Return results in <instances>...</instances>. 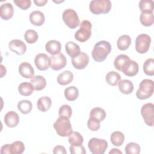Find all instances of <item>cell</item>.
Listing matches in <instances>:
<instances>
[{
  "instance_id": "6da1fadb",
  "label": "cell",
  "mask_w": 154,
  "mask_h": 154,
  "mask_svg": "<svg viewBox=\"0 0 154 154\" xmlns=\"http://www.w3.org/2000/svg\"><path fill=\"white\" fill-rule=\"evenodd\" d=\"M111 51V45L106 40H101L95 44L91 52L93 60L97 62L104 61Z\"/></svg>"
},
{
  "instance_id": "7a4b0ae2",
  "label": "cell",
  "mask_w": 154,
  "mask_h": 154,
  "mask_svg": "<svg viewBox=\"0 0 154 154\" xmlns=\"http://www.w3.org/2000/svg\"><path fill=\"white\" fill-rule=\"evenodd\" d=\"M57 134L63 137L69 136L72 132V127L69 119L59 117L53 124Z\"/></svg>"
},
{
  "instance_id": "3957f363",
  "label": "cell",
  "mask_w": 154,
  "mask_h": 154,
  "mask_svg": "<svg viewBox=\"0 0 154 154\" xmlns=\"http://www.w3.org/2000/svg\"><path fill=\"white\" fill-rule=\"evenodd\" d=\"M153 81L149 79H144L139 84V88L136 92V96L140 100L149 98L153 93Z\"/></svg>"
},
{
  "instance_id": "277c9868",
  "label": "cell",
  "mask_w": 154,
  "mask_h": 154,
  "mask_svg": "<svg viewBox=\"0 0 154 154\" xmlns=\"http://www.w3.org/2000/svg\"><path fill=\"white\" fill-rule=\"evenodd\" d=\"M90 11L94 14L108 13L111 8L109 0H93L89 4Z\"/></svg>"
},
{
  "instance_id": "5b68a950",
  "label": "cell",
  "mask_w": 154,
  "mask_h": 154,
  "mask_svg": "<svg viewBox=\"0 0 154 154\" xmlns=\"http://www.w3.org/2000/svg\"><path fill=\"white\" fill-rule=\"evenodd\" d=\"M91 23L89 20H83L80 24L79 29L75 34V39L80 42L87 41L91 35Z\"/></svg>"
},
{
  "instance_id": "8992f818",
  "label": "cell",
  "mask_w": 154,
  "mask_h": 154,
  "mask_svg": "<svg viewBox=\"0 0 154 154\" xmlns=\"http://www.w3.org/2000/svg\"><path fill=\"white\" fill-rule=\"evenodd\" d=\"M62 18L65 24L70 29H75L80 24L78 15L73 9H66L63 13Z\"/></svg>"
},
{
  "instance_id": "52a82bcc",
  "label": "cell",
  "mask_w": 154,
  "mask_h": 154,
  "mask_svg": "<svg viewBox=\"0 0 154 154\" xmlns=\"http://www.w3.org/2000/svg\"><path fill=\"white\" fill-rule=\"evenodd\" d=\"M108 142L104 139L91 138L88 143L90 151L93 154H103L108 147Z\"/></svg>"
},
{
  "instance_id": "ba28073f",
  "label": "cell",
  "mask_w": 154,
  "mask_h": 154,
  "mask_svg": "<svg viewBox=\"0 0 154 154\" xmlns=\"http://www.w3.org/2000/svg\"><path fill=\"white\" fill-rule=\"evenodd\" d=\"M151 37L146 34L138 35L135 40V49L139 54H143L147 52L150 48Z\"/></svg>"
},
{
  "instance_id": "9c48e42d",
  "label": "cell",
  "mask_w": 154,
  "mask_h": 154,
  "mask_svg": "<svg viewBox=\"0 0 154 154\" xmlns=\"http://www.w3.org/2000/svg\"><path fill=\"white\" fill-rule=\"evenodd\" d=\"M25 150V145L21 141H16L11 144H6L1 148V154H22Z\"/></svg>"
},
{
  "instance_id": "30bf717a",
  "label": "cell",
  "mask_w": 154,
  "mask_h": 154,
  "mask_svg": "<svg viewBox=\"0 0 154 154\" xmlns=\"http://www.w3.org/2000/svg\"><path fill=\"white\" fill-rule=\"evenodd\" d=\"M141 114L146 124L152 127L154 122V105L153 103H147L143 105L141 109Z\"/></svg>"
},
{
  "instance_id": "8fae6325",
  "label": "cell",
  "mask_w": 154,
  "mask_h": 154,
  "mask_svg": "<svg viewBox=\"0 0 154 154\" xmlns=\"http://www.w3.org/2000/svg\"><path fill=\"white\" fill-rule=\"evenodd\" d=\"M67 63V60L64 55L59 53L50 57V67L54 70H60L64 68Z\"/></svg>"
},
{
  "instance_id": "7c38bea8",
  "label": "cell",
  "mask_w": 154,
  "mask_h": 154,
  "mask_svg": "<svg viewBox=\"0 0 154 154\" xmlns=\"http://www.w3.org/2000/svg\"><path fill=\"white\" fill-rule=\"evenodd\" d=\"M72 64L73 66L78 70H82L85 69L89 63V57L88 55L84 52H81L80 54L75 57L72 58L71 59Z\"/></svg>"
},
{
  "instance_id": "4fadbf2b",
  "label": "cell",
  "mask_w": 154,
  "mask_h": 154,
  "mask_svg": "<svg viewBox=\"0 0 154 154\" xmlns=\"http://www.w3.org/2000/svg\"><path fill=\"white\" fill-rule=\"evenodd\" d=\"M34 63L39 70H46L50 67V57L43 53L38 54L35 57Z\"/></svg>"
},
{
  "instance_id": "5bb4252c",
  "label": "cell",
  "mask_w": 154,
  "mask_h": 154,
  "mask_svg": "<svg viewBox=\"0 0 154 154\" xmlns=\"http://www.w3.org/2000/svg\"><path fill=\"white\" fill-rule=\"evenodd\" d=\"M8 48L18 55H23L26 51V46L24 42L20 40L14 39L8 43Z\"/></svg>"
},
{
  "instance_id": "9a60e30c",
  "label": "cell",
  "mask_w": 154,
  "mask_h": 154,
  "mask_svg": "<svg viewBox=\"0 0 154 154\" xmlns=\"http://www.w3.org/2000/svg\"><path fill=\"white\" fill-rule=\"evenodd\" d=\"M20 75L25 78H32L34 75V70L28 62H22L18 68Z\"/></svg>"
},
{
  "instance_id": "2e32d148",
  "label": "cell",
  "mask_w": 154,
  "mask_h": 154,
  "mask_svg": "<svg viewBox=\"0 0 154 154\" xmlns=\"http://www.w3.org/2000/svg\"><path fill=\"white\" fill-rule=\"evenodd\" d=\"M4 121L7 126L9 128H14L19 122V116L15 111H8L4 116Z\"/></svg>"
},
{
  "instance_id": "e0dca14e",
  "label": "cell",
  "mask_w": 154,
  "mask_h": 154,
  "mask_svg": "<svg viewBox=\"0 0 154 154\" xmlns=\"http://www.w3.org/2000/svg\"><path fill=\"white\" fill-rule=\"evenodd\" d=\"M14 14V8L11 3L5 2L2 4L0 7L1 17L5 20L11 19Z\"/></svg>"
},
{
  "instance_id": "ac0fdd59",
  "label": "cell",
  "mask_w": 154,
  "mask_h": 154,
  "mask_svg": "<svg viewBox=\"0 0 154 154\" xmlns=\"http://www.w3.org/2000/svg\"><path fill=\"white\" fill-rule=\"evenodd\" d=\"M45 49L51 55H55L60 53L61 50V44L58 40H49L46 43Z\"/></svg>"
},
{
  "instance_id": "d6986e66",
  "label": "cell",
  "mask_w": 154,
  "mask_h": 154,
  "mask_svg": "<svg viewBox=\"0 0 154 154\" xmlns=\"http://www.w3.org/2000/svg\"><path fill=\"white\" fill-rule=\"evenodd\" d=\"M29 20L31 23L35 26L42 25L45 20L44 14L39 10H35L31 12L29 15Z\"/></svg>"
},
{
  "instance_id": "ffe728a7",
  "label": "cell",
  "mask_w": 154,
  "mask_h": 154,
  "mask_svg": "<svg viewBox=\"0 0 154 154\" xmlns=\"http://www.w3.org/2000/svg\"><path fill=\"white\" fill-rule=\"evenodd\" d=\"M139 70V66L138 63L134 61L131 60L128 63V64L125 67V68L122 71L125 75L128 76H134L136 75Z\"/></svg>"
},
{
  "instance_id": "44dd1931",
  "label": "cell",
  "mask_w": 154,
  "mask_h": 154,
  "mask_svg": "<svg viewBox=\"0 0 154 154\" xmlns=\"http://www.w3.org/2000/svg\"><path fill=\"white\" fill-rule=\"evenodd\" d=\"M65 49L67 54L71 57L75 58L81 53V49L78 45L73 42L69 41L66 43Z\"/></svg>"
},
{
  "instance_id": "7402d4cb",
  "label": "cell",
  "mask_w": 154,
  "mask_h": 154,
  "mask_svg": "<svg viewBox=\"0 0 154 154\" xmlns=\"http://www.w3.org/2000/svg\"><path fill=\"white\" fill-rule=\"evenodd\" d=\"M129 57L125 54H120L117 55L114 61V66L116 69L122 71L125 67L130 61Z\"/></svg>"
},
{
  "instance_id": "603a6c76",
  "label": "cell",
  "mask_w": 154,
  "mask_h": 154,
  "mask_svg": "<svg viewBox=\"0 0 154 154\" xmlns=\"http://www.w3.org/2000/svg\"><path fill=\"white\" fill-rule=\"evenodd\" d=\"M73 79V74L69 70H64L60 73L57 78V81L60 85H66L70 84Z\"/></svg>"
},
{
  "instance_id": "cb8c5ba5",
  "label": "cell",
  "mask_w": 154,
  "mask_h": 154,
  "mask_svg": "<svg viewBox=\"0 0 154 154\" xmlns=\"http://www.w3.org/2000/svg\"><path fill=\"white\" fill-rule=\"evenodd\" d=\"M30 82L32 85L34 89L36 91L43 90L46 85V81L45 78L41 75L34 76L31 78Z\"/></svg>"
},
{
  "instance_id": "d4e9b609",
  "label": "cell",
  "mask_w": 154,
  "mask_h": 154,
  "mask_svg": "<svg viewBox=\"0 0 154 154\" xmlns=\"http://www.w3.org/2000/svg\"><path fill=\"white\" fill-rule=\"evenodd\" d=\"M106 116V112L103 108L100 107H95L90 111L89 118L100 122L105 119Z\"/></svg>"
},
{
  "instance_id": "484cf974",
  "label": "cell",
  "mask_w": 154,
  "mask_h": 154,
  "mask_svg": "<svg viewBox=\"0 0 154 154\" xmlns=\"http://www.w3.org/2000/svg\"><path fill=\"white\" fill-rule=\"evenodd\" d=\"M118 85L120 91L125 94H129L133 91L134 85L132 81L129 79L120 80L118 83Z\"/></svg>"
},
{
  "instance_id": "4316f807",
  "label": "cell",
  "mask_w": 154,
  "mask_h": 154,
  "mask_svg": "<svg viewBox=\"0 0 154 154\" xmlns=\"http://www.w3.org/2000/svg\"><path fill=\"white\" fill-rule=\"evenodd\" d=\"M52 101L49 97L43 96L40 97L37 102V109L42 112H46L51 106Z\"/></svg>"
},
{
  "instance_id": "83f0119b",
  "label": "cell",
  "mask_w": 154,
  "mask_h": 154,
  "mask_svg": "<svg viewBox=\"0 0 154 154\" xmlns=\"http://www.w3.org/2000/svg\"><path fill=\"white\" fill-rule=\"evenodd\" d=\"M131 43V38L128 35H122L120 36L117 41V46L119 50H126Z\"/></svg>"
},
{
  "instance_id": "f1b7e54d",
  "label": "cell",
  "mask_w": 154,
  "mask_h": 154,
  "mask_svg": "<svg viewBox=\"0 0 154 154\" xmlns=\"http://www.w3.org/2000/svg\"><path fill=\"white\" fill-rule=\"evenodd\" d=\"M69 143L73 146H79L82 145L84 142V138L78 132H72L68 138Z\"/></svg>"
},
{
  "instance_id": "f546056e",
  "label": "cell",
  "mask_w": 154,
  "mask_h": 154,
  "mask_svg": "<svg viewBox=\"0 0 154 154\" xmlns=\"http://www.w3.org/2000/svg\"><path fill=\"white\" fill-rule=\"evenodd\" d=\"M140 20L141 23L144 26H152L154 21L153 12H141Z\"/></svg>"
},
{
  "instance_id": "4dcf8cb0",
  "label": "cell",
  "mask_w": 154,
  "mask_h": 154,
  "mask_svg": "<svg viewBox=\"0 0 154 154\" xmlns=\"http://www.w3.org/2000/svg\"><path fill=\"white\" fill-rule=\"evenodd\" d=\"M34 90V87L31 82H22L18 87L19 93L24 96H28L31 95L32 93Z\"/></svg>"
},
{
  "instance_id": "1f68e13d",
  "label": "cell",
  "mask_w": 154,
  "mask_h": 154,
  "mask_svg": "<svg viewBox=\"0 0 154 154\" xmlns=\"http://www.w3.org/2000/svg\"><path fill=\"white\" fill-rule=\"evenodd\" d=\"M105 79L106 82L109 85L112 86H116L121 80V76L117 72L111 71L106 75Z\"/></svg>"
},
{
  "instance_id": "d6a6232c",
  "label": "cell",
  "mask_w": 154,
  "mask_h": 154,
  "mask_svg": "<svg viewBox=\"0 0 154 154\" xmlns=\"http://www.w3.org/2000/svg\"><path fill=\"white\" fill-rule=\"evenodd\" d=\"M79 96V90L75 86H70L64 90V96L69 101L76 100Z\"/></svg>"
},
{
  "instance_id": "836d02e7",
  "label": "cell",
  "mask_w": 154,
  "mask_h": 154,
  "mask_svg": "<svg viewBox=\"0 0 154 154\" xmlns=\"http://www.w3.org/2000/svg\"><path fill=\"white\" fill-rule=\"evenodd\" d=\"M125 140L124 134L120 131L113 132L110 137L111 143L115 146H120L123 144Z\"/></svg>"
},
{
  "instance_id": "e575fe53",
  "label": "cell",
  "mask_w": 154,
  "mask_h": 154,
  "mask_svg": "<svg viewBox=\"0 0 154 154\" xmlns=\"http://www.w3.org/2000/svg\"><path fill=\"white\" fill-rule=\"evenodd\" d=\"M17 108L23 114H28L32 108V104L30 100H22L17 103Z\"/></svg>"
},
{
  "instance_id": "d590c367",
  "label": "cell",
  "mask_w": 154,
  "mask_h": 154,
  "mask_svg": "<svg viewBox=\"0 0 154 154\" xmlns=\"http://www.w3.org/2000/svg\"><path fill=\"white\" fill-rule=\"evenodd\" d=\"M139 8L141 12H153L154 2L152 0H141L139 2Z\"/></svg>"
},
{
  "instance_id": "8d00e7d4",
  "label": "cell",
  "mask_w": 154,
  "mask_h": 154,
  "mask_svg": "<svg viewBox=\"0 0 154 154\" xmlns=\"http://www.w3.org/2000/svg\"><path fill=\"white\" fill-rule=\"evenodd\" d=\"M143 69L146 75L153 76L154 75V60L153 58L147 59L143 64Z\"/></svg>"
},
{
  "instance_id": "74e56055",
  "label": "cell",
  "mask_w": 154,
  "mask_h": 154,
  "mask_svg": "<svg viewBox=\"0 0 154 154\" xmlns=\"http://www.w3.org/2000/svg\"><path fill=\"white\" fill-rule=\"evenodd\" d=\"M38 35L37 32L34 30L29 29L26 30L24 34V38L26 42L29 44H32L36 42L38 40Z\"/></svg>"
},
{
  "instance_id": "f35d334b",
  "label": "cell",
  "mask_w": 154,
  "mask_h": 154,
  "mask_svg": "<svg viewBox=\"0 0 154 154\" xmlns=\"http://www.w3.org/2000/svg\"><path fill=\"white\" fill-rule=\"evenodd\" d=\"M140 146L134 142L129 143L126 144L125 150L126 154H138L140 153Z\"/></svg>"
},
{
  "instance_id": "ab89813d",
  "label": "cell",
  "mask_w": 154,
  "mask_h": 154,
  "mask_svg": "<svg viewBox=\"0 0 154 154\" xmlns=\"http://www.w3.org/2000/svg\"><path fill=\"white\" fill-rule=\"evenodd\" d=\"M72 114V109L69 105H63L60 106L58 111L59 117L70 119Z\"/></svg>"
},
{
  "instance_id": "60d3db41",
  "label": "cell",
  "mask_w": 154,
  "mask_h": 154,
  "mask_svg": "<svg viewBox=\"0 0 154 154\" xmlns=\"http://www.w3.org/2000/svg\"><path fill=\"white\" fill-rule=\"evenodd\" d=\"M14 3L22 10H27L31 5V1L30 0H14Z\"/></svg>"
},
{
  "instance_id": "b9f144b4",
  "label": "cell",
  "mask_w": 154,
  "mask_h": 154,
  "mask_svg": "<svg viewBox=\"0 0 154 154\" xmlns=\"http://www.w3.org/2000/svg\"><path fill=\"white\" fill-rule=\"evenodd\" d=\"M100 122L90 118L87 121V127L92 131H97L100 128Z\"/></svg>"
},
{
  "instance_id": "7bdbcfd3",
  "label": "cell",
  "mask_w": 154,
  "mask_h": 154,
  "mask_svg": "<svg viewBox=\"0 0 154 154\" xmlns=\"http://www.w3.org/2000/svg\"><path fill=\"white\" fill-rule=\"evenodd\" d=\"M69 149L71 154H85L86 153L85 147L82 145L79 146H73L71 145Z\"/></svg>"
},
{
  "instance_id": "ee69618b",
  "label": "cell",
  "mask_w": 154,
  "mask_h": 154,
  "mask_svg": "<svg viewBox=\"0 0 154 154\" xmlns=\"http://www.w3.org/2000/svg\"><path fill=\"white\" fill-rule=\"evenodd\" d=\"M53 153L54 154H58V153H61V154H66V149L64 146H61V145H57L55 146V147L53 149Z\"/></svg>"
},
{
  "instance_id": "f6af8a7d",
  "label": "cell",
  "mask_w": 154,
  "mask_h": 154,
  "mask_svg": "<svg viewBox=\"0 0 154 154\" xmlns=\"http://www.w3.org/2000/svg\"><path fill=\"white\" fill-rule=\"evenodd\" d=\"M47 2H48L47 0H34V4L38 7L44 6L47 3Z\"/></svg>"
},
{
  "instance_id": "bcb514c9",
  "label": "cell",
  "mask_w": 154,
  "mask_h": 154,
  "mask_svg": "<svg viewBox=\"0 0 154 154\" xmlns=\"http://www.w3.org/2000/svg\"><path fill=\"white\" fill-rule=\"evenodd\" d=\"M0 67H1V78H2L4 75H5L7 70H6L5 67H4L2 64H1Z\"/></svg>"
},
{
  "instance_id": "7dc6e473",
  "label": "cell",
  "mask_w": 154,
  "mask_h": 154,
  "mask_svg": "<svg viewBox=\"0 0 154 154\" xmlns=\"http://www.w3.org/2000/svg\"><path fill=\"white\" fill-rule=\"evenodd\" d=\"M109 154H112V153H119V154H122V151H120L119 149L117 148H112L111 149V150L109 151Z\"/></svg>"
}]
</instances>
